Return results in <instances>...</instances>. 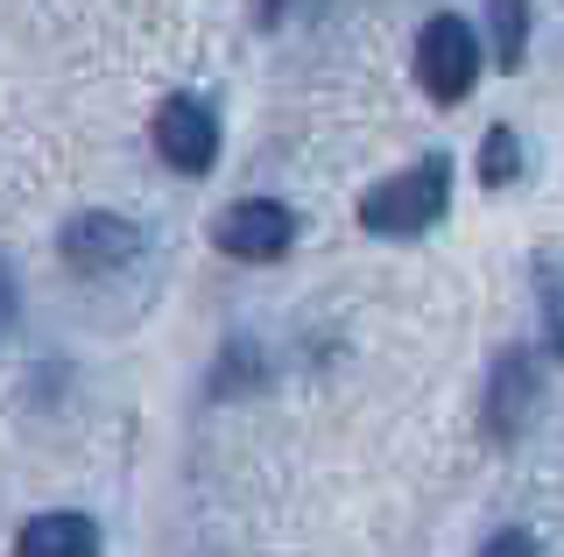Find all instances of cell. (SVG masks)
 <instances>
[{"label":"cell","instance_id":"9c48e42d","mask_svg":"<svg viewBox=\"0 0 564 557\" xmlns=\"http://www.w3.org/2000/svg\"><path fill=\"white\" fill-rule=\"evenodd\" d=\"M480 177L487 184H508V177H516V134H508V128H494L487 142H480Z\"/></svg>","mask_w":564,"mask_h":557},{"label":"cell","instance_id":"ba28073f","mask_svg":"<svg viewBox=\"0 0 564 557\" xmlns=\"http://www.w3.org/2000/svg\"><path fill=\"white\" fill-rule=\"evenodd\" d=\"M529 50V0H494V57L501 72H516Z\"/></svg>","mask_w":564,"mask_h":557},{"label":"cell","instance_id":"277c9868","mask_svg":"<svg viewBox=\"0 0 564 557\" xmlns=\"http://www.w3.org/2000/svg\"><path fill=\"white\" fill-rule=\"evenodd\" d=\"M155 149H163V163L184 170V177L212 170V155H219V120H212L205 99H191V92L163 99V113H155Z\"/></svg>","mask_w":564,"mask_h":557},{"label":"cell","instance_id":"8fae6325","mask_svg":"<svg viewBox=\"0 0 564 557\" xmlns=\"http://www.w3.org/2000/svg\"><path fill=\"white\" fill-rule=\"evenodd\" d=\"M551 339H557V353H564V283L551 275Z\"/></svg>","mask_w":564,"mask_h":557},{"label":"cell","instance_id":"3957f363","mask_svg":"<svg viewBox=\"0 0 564 557\" xmlns=\"http://www.w3.org/2000/svg\"><path fill=\"white\" fill-rule=\"evenodd\" d=\"M212 240H219V254H234V261H275V254H290L296 219H290V205H275V198H240V205L219 212Z\"/></svg>","mask_w":564,"mask_h":557},{"label":"cell","instance_id":"30bf717a","mask_svg":"<svg viewBox=\"0 0 564 557\" xmlns=\"http://www.w3.org/2000/svg\"><path fill=\"white\" fill-rule=\"evenodd\" d=\"M480 557H543V544H536L529 529H501V536H487Z\"/></svg>","mask_w":564,"mask_h":557},{"label":"cell","instance_id":"52a82bcc","mask_svg":"<svg viewBox=\"0 0 564 557\" xmlns=\"http://www.w3.org/2000/svg\"><path fill=\"white\" fill-rule=\"evenodd\" d=\"M529 360L522 353H508L501 360V374H494V395H487V424H494V438H516L522 430V416H529Z\"/></svg>","mask_w":564,"mask_h":557},{"label":"cell","instance_id":"6da1fadb","mask_svg":"<svg viewBox=\"0 0 564 557\" xmlns=\"http://www.w3.org/2000/svg\"><path fill=\"white\" fill-rule=\"evenodd\" d=\"M445 198H452V170H445V155H431V163H416V170H402V177L367 190L360 226L367 233H423V226L445 212Z\"/></svg>","mask_w":564,"mask_h":557},{"label":"cell","instance_id":"5b68a950","mask_svg":"<svg viewBox=\"0 0 564 557\" xmlns=\"http://www.w3.org/2000/svg\"><path fill=\"white\" fill-rule=\"evenodd\" d=\"M134 248H141L134 226L113 219V212H85V219L64 226V261H70V269H93V275H99V269H120Z\"/></svg>","mask_w":564,"mask_h":557},{"label":"cell","instance_id":"7a4b0ae2","mask_svg":"<svg viewBox=\"0 0 564 557\" xmlns=\"http://www.w3.org/2000/svg\"><path fill=\"white\" fill-rule=\"evenodd\" d=\"M416 78L437 107H458V99L480 85V36H473L458 14H437L416 43Z\"/></svg>","mask_w":564,"mask_h":557},{"label":"cell","instance_id":"8992f818","mask_svg":"<svg viewBox=\"0 0 564 557\" xmlns=\"http://www.w3.org/2000/svg\"><path fill=\"white\" fill-rule=\"evenodd\" d=\"M14 557H99V529L78 509H50L14 536Z\"/></svg>","mask_w":564,"mask_h":557}]
</instances>
